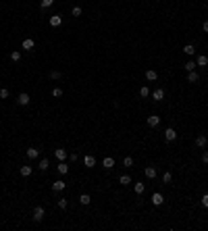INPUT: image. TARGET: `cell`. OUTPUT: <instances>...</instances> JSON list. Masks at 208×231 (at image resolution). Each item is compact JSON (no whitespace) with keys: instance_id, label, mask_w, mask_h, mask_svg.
Listing matches in <instances>:
<instances>
[{"instance_id":"10","label":"cell","mask_w":208,"mask_h":231,"mask_svg":"<svg viewBox=\"0 0 208 231\" xmlns=\"http://www.w3.org/2000/svg\"><path fill=\"white\" fill-rule=\"evenodd\" d=\"M40 152L42 150H38V148H27V158H38Z\"/></svg>"},{"instance_id":"33","label":"cell","mask_w":208,"mask_h":231,"mask_svg":"<svg viewBox=\"0 0 208 231\" xmlns=\"http://www.w3.org/2000/svg\"><path fill=\"white\" fill-rule=\"evenodd\" d=\"M67 204H69L67 198H60V200H58V206H60V208H67Z\"/></svg>"},{"instance_id":"26","label":"cell","mask_w":208,"mask_h":231,"mask_svg":"<svg viewBox=\"0 0 208 231\" xmlns=\"http://www.w3.org/2000/svg\"><path fill=\"white\" fill-rule=\"evenodd\" d=\"M144 190H146L144 183H135V194H144Z\"/></svg>"},{"instance_id":"23","label":"cell","mask_w":208,"mask_h":231,"mask_svg":"<svg viewBox=\"0 0 208 231\" xmlns=\"http://www.w3.org/2000/svg\"><path fill=\"white\" fill-rule=\"evenodd\" d=\"M11 60H15V63L21 60V52H19V50H13V52H11Z\"/></svg>"},{"instance_id":"29","label":"cell","mask_w":208,"mask_h":231,"mask_svg":"<svg viewBox=\"0 0 208 231\" xmlns=\"http://www.w3.org/2000/svg\"><path fill=\"white\" fill-rule=\"evenodd\" d=\"M123 165H125V167H133V158H131V156H127V158L123 160Z\"/></svg>"},{"instance_id":"7","label":"cell","mask_w":208,"mask_h":231,"mask_svg":"<svg viewBox=\"0 0 208 231\" xmlns=\"http://www.w3.org/2000/svg\"><path fill=\"white\" fill-rule=\"evenodd\" d=\"M60 23H62V17H60V15H54V17H50V25H52V27H58Z\"/></svg>"},{"instance_id":"8","label":"cell","mask_w":208,"mask_h":231,"mask_svg":"<svg viewBox=\"0 0 208 231\" xmlns=\"http://www.w3.org/2000/svg\"><path fill=\"white\" fill-rule=\"evenodd\" d=\"M206 144H208V140H206V135H198V137H196V146H198V148H204Z\"/></svg>"},{"instance_id":"21","label":"cell","mask_w":208,"mask_h":231,"mask_svg":"<svg viewBox=\"0 0 208 231\" xmlns=\"http://www.w3.org/2000/svg\"><path fill=\"white\" fill-rule=\"evenodd\" d=\"M21 175H23V177H29V175H31V167L23 165V167H21Z\"/></svg>"},{"instance_id":"1","label":"cell","mask_w":208,"mask_h":231,"mask_svg":"<svg viewBox=\"0 0 208 231\" xmlns=\"http://www.w3.org/2000/svg\"><path fill=\"white\" fill-rule=\"evenodd\" d=\"M165 140H167V142H175V140H177V131L169 127V129L165 131Z\"/></svg>"},{"instance_id":"39","label":"cell","mask_w":208,"mask_h":231,"mask_svg":"<svg viewBox=\"0 0 208 231\" xmlns=\"http://www.w3.org/2000/svg\"><path fill=\"white\" fill-rule=\"evenodd\" d=\"M202 29H204V31L208 33V21H204V25H202Z\"/></svg>"},{"instance_id":"4","label":"cell","mask_w":208,"mask_h":231,"mask_svg":"<svg viewBox=\"0 0 208 231\" xmlns=\"http://www.w3.org/2000/svg\"><path fill=\"white\" fill-rule=\"evenodd\" d=\"M17 102H19L21 106H27V104H29V94H19Z\"/></svg>"},{"instance_id":"6","label":"cell","mask_w":208,"mask_h":231,"mask_svg":"<svg viewBox=\"0 0 208 231\" xmlns=\"http://www.w3.org/2000/svg\"><path fill=\"white\" fill-rule=\"evenodd\" d=\"M144 173H146V177H148V179H154V177H156V167H146V169H144Z\"/></svg>"},{"instance_id":"37","label":"cell","mask_w":208,"mask_h":231,"mask_svg":"<svg viewBox=\"0 0 208 231\" xmlns=\"http://www.w3.org/2000/svg\"><path fill=\"white\" fill-rule=\"evenodd\" d=\"M202 163H206V165H208V152H206V150L202 152Z\"/></svg>"},{"instance_id":"15","label":"cell","mask_w":208,"mask_h":231,"mask_svg":"<svg viewBox=\"0 0 208 231\" xmlns=\"http://www.w3.org/2000/svg\"><path fill=\"white\" fill-rule=\"evenodd\" d=\"M152 98H154V100H163V98H165V90H154Z\"/></svg>"},{"instance_id":"11","label":"cell","mask_w":208,"mask_h":231,"mask_svg":"<svg viewBox=\"0 0 208 231\" xmlns=\"http://www.w3.org/2000/svg\"><path fill=\"white\" fill-rule=\"evenodd\" d=\"M102 165H104V169H112V167H114V158L106 156V158L102 160Z\"/></svg>"},{"instance_id":"31","label":"cell","mask_w":208,"mask_h":231,"mask_svg":"<svg viewBox=\"0 0 208 231\" xmlns=\"http://www.w3.org/2000/svg\"><path fill=\"white\" fill-rule=\"evenodd\" d=\"M163 183H171V173H169V171L163 175Z\"/></svg>"},{"instance_id":"17","label":"cell","mask_w":208,"mask_h":231,"mask_svg":"<svg viewBox=\"0 0 208 231\" xmlns=\"http://www.w3.org/2000/svg\"><path fill=\"white\" fill-rule=\"evenodd\" d=\"M54 154H56V158H58V160H65V158H67V150H65V148H58Z\"/></svg>"},{"instance_id":"18","label":"cell","mask_w":208,"mask_h":231,"mask_svg":"<svg viewBox=\"0 0 208 231\" xmlns=\"http://www.w3.org/2000/svg\"><path fill=\"white\" fill-rule=\"evenodd\" d=\"M89 202H92V198H89L87 194H81V196H79V204H83V206H87Z\"/></svg>"},{"instance_id":"25","label":"cell","mask_w":208,"mask_h":231,"mask_svg":"<svg viewBox=\"0 0 208 231\" xmlns=\"http://www.w3.org/2000/svg\"><path fill=\"white\" fill-rule=\"evenodd\" d=\"M140 96H142V98H148V96H150V87H146V85H144V87L140 90Z\"/></svg>"},{"instance_id":"14","label":"cell","mask_w":208,"mask_h":231,"mask_svg":"<svg viewBox=\"0 0 208 231\" xmlns=\"http://www.w3.org/2000/svg\"><path fill=\"white\" fill-rule=\"evenodd\" d=\"M33 46H35V44H33V40H29V38H27V40H23V50H31Z\"/></svg>"},{"instance_id":"12","label":"cell","mask_w":208,"mask_h":231,"mask_svg":"<svg viewBox=\"0 0 208 231\" xmlns=\"http://www.w3.org/2000/svg\"><path fill=\"white\" fill-rule=\"evenodd\" d=\"M156 77H158L156 71H152V69H148V71H146V79H148V81H156Z\"/></svg>"},{"instance_id":"28","label":"cell","mask_w":208,"mask_h":231,"mask_svg":"<svg viewBox=\"0 0 208 231\" xmlns=\"http://www.w3.org/2000/svg\"><path fill=\"white\" fill-rule=\"evenodd\" d=\"M52 96H54V98H60V96H62V90H60V87H52Z\"/></svg>"},{"instance_id":"3","label":"cell","mask_w":208,"mask_h":231,"mask_svg":"<svg viewBox=\"0 0 208 231\" xmlns=\"http://www.w3.org/2000/svg\"><path fill=\"white\" fill-rule=\"evenodd\" d=\"M42 219H44V208H42V206H38V208L33 210V221H38V223H40Z\"/></svg>"},{"instance_id":"5","label":"cell","mask_w":208,"mask_h":231,"mask_svg":"<svg viewBox=\"0 0 208 231\" xmlns=\"http://www.w3.org/2000/svg\"><path fill=\"white\" fill-rule=\"evenodd\" d=\"M65 188H67L65 181H54V183H52V190H54V192H62Z\"/></svg>"},{"instance_id":"34","label":"cell","mask_w":208,"mask_h":231,"mask_svg":"<svg viewBox=\"0 0 208 231\" xmlns=\"http://www.w3.org/2000/svg\"><path fill=\"white\" fill-rule=\"evenodd\" d=\"M0 98H9V90H6V87L0 90Z\"/></svg>"},{"instance_id":"20","label":"cell","mask_w":208,"mask_h":231,"mask_svg":"<svg viewBox=\"0 0 208 231\" xmlns=\"http://www.w3.org/2000/svg\"><path fill=\"white\" fill-rule=\"evenodd\" d=\"M196 65H200V67H206V65H208V56H204V54H202V56H198Z\"/></svg>"},{"instance_id":"36","label":"cell","mask_w":208,"mask_h":231,"mask_svg":"<svg viewBox=\"0 0 208 231\" xmlns=\"http://www.w3.org/2000/svg\"><path fill=\"white\" fill-rule=\"evenodd\" d=\"M73 17H81V9H79V6L73 9Z\"/></svg>"},{"instance_id":"35","label":"cell","mask_w":208,"mask_h":231,"mask_svg":"<svg viewBox=\"0 0 208 231\" xmlns=\"http://www.w3.org/2000/svg\"><path fill=\"white\" fill-rule=\"evenodd\" d=\"M50 77L52 79H60V71H50Z\"/></svg>"},{"instance_id":"30","label":"cell","mask_w":208,"mask_h":231,"mask_svg":"<svg viewBox=\"0 0 208 231\" xmlns=\"http://www.w3.org/2000/svg\"><path fill=\"white\" fill-rule=\"evenodd\" d=\"M52 2H54V0H42V9H48V6H52Z\"/></svg>"},{"instance_id":"9","label":"cell","mask_w":208,"mask_h":231,"mask_svg":"<svg viewBox=\"0 0 208 231\" xmlns=\"http://www.w3.org/2000/svg\"><path fill=\"white\" fill-rule=\"evenodd\" d=\"M163 202H165L163 194H154V196H152V204H154V206H160V204H163Z\"/></svg>"},{"instance_id":"24","label":"cell","mask_w":208,"mask_h":231,"mask_svg":"<svg viewBox=\"0 0 208 231\" xmlns=\"http://www.w3.org/2000/svg\"><path fill=\"white\" fill-rule=\"evenodd\" d=\"M58 173H62V175L69 173V165H67V163H60V165H58Z\"/></svg>"},{"instance_id":"19","label":"cell","mask_w":208,"mask_h":231,"mask_svg":"<svg viewBox=\"0 0 208 231\" xmlns=\"http://www.w3.org/2000/svg\"><path fill=\"white\" fill-rule=\"evenodd\" d=\"M119 183H121V186H129V183H131V177H129V175H121V177H119Z\"/></svg>"},{"instance_id":"2","label":"cell","mask_w":208,"mask_h":231,"mask_svg":"<svg viewBox=\"0 0 208 231\" xmlns=\"http://www.w3.org/2000/svg\"><path fill=\"white\" fill-rule=\"evenodd\" d=\"M83 165H85L87 169H92V167H96V158L92 156V154H87V156L83 158Z\"/></svg>"},{"instance_id":"32","label":"cell","mask_w":208,"mask_h":231,"mask_svg":"<svg viewBox=\"0 0 208 231\" xmlns=\"http://www.w3.org/2000/svg\"><path fill=\"white\" fill-rule=\"evenodd\" d=\"M196 67H198V65H196V63H192V60H190V63L185 65V69H187V71H194V69H196Z\"/></svg>"},{"instance_id":"38","label":"cell","mask_w":208,"mask_h":231,"mask_svg":"<svg viewBox=\"0 0 208 231\" xmlns=\"http://www.w3.org/2000/svg\"><path fill=\"white\" fill-rule=\"evenodd\" d=\"M202 204H204V206H206V208H208V194H206V196L202 198Z\"/></svg>"},{"instance_id":"16","label":"cell","mask_w":208,"mask_h":231,"mask_svg":"<svg viewBox=\"0 0 208 231\" xmlns=\"http://www.w3.org/2000/svg\"><path fill=\"white\" fill-rule=\"evenodd\" d=\"M187 81H190V83H196V81H198V73H196V71H187Z\"/></svg>"},{"instance_id":"13","label":"cell","mask_w":208,"mask_h":231,"mask_svg":"<svg viewBox=\"0 0 208 231\" xmlns=\"http://www.w3.org/2000/svg\"><path fill=\"white\" fill-rule=\"evenodd\" d=\"M160 123V117H156V114H152V117H148V125L150 127H156Z\"/></svg>"},{"instance_id":"22","label":"cell","mask_w":208,"mask_h":231,"mask_svg":"<svg viewBox=\"0 0 208 231\" xmlns=\"http://www.w3.org/2000/svg\"><path fill=\"white\" fill-rule=\"evenodd\" d=\"M48 167H50V160H48V158H42V160H40V169H42V171H46Z\"/></svg>"},{"instance_id":"27","label":"cell","mask_w":208,"mask_h":231,"mask_svg":"<svg viewBox=\"0 0 208 231\" xmlns=\"http://www.w3.org/2000/svg\"><path fill=\"white\" fill-rule=\"evenodd\" d=\"M183 52H185V54H194V52H196V48H194L192 44H187L185 48H183Z\"/></svg>"}]
</instances>
